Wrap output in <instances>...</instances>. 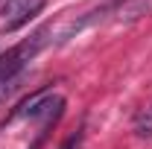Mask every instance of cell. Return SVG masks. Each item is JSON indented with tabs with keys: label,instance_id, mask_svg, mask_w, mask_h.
Segmentation results:
<instances>
[{
	"label": "cell",
	"instance_id": "1",
	"mask_svg": "<svg viewBox=\"0 0 152 149\" xmlns=\"http://www.w3.org/2000/svg\"><path fill=\"white\" fill-rule=\"evenodd\" d=\"M47 35H50V26H41L29 41H23V44L12 47L9 53H3V56H0V85H6V82H15V79H18V73L26 67V61H32L35 53L47 44Z\"/></svg>",
	"mask_w": 152,
	"mask_h": 149
},
{
	"label": "cell",
	"instance_id": "2",
	"mask_svg": "<svg viewBox=\"0 0 152 149\" xmlns=\"http://www.w3.org/2000/svg\"><path fill=\"white\" fill-rule=\"evenodd\" d=\"M44 0H9L6 3V32H15L23 23H29V18H35L41 12Z\"/></svg>",
	"mask_w": 152,
	"mask_h": 149
},
{
	"label": "cell",
	"instance_id": "3",
	"mask_svg": "<svg viewBox=\"0 0 152 149\" xmlns=\"http://www.w3.org/2000/svg\"><path fill=\"white\" fill-rule=\"evenodd\" d=\"M134 131H137V137H152V105L146 111L137 114V120H134Z\"/></svg>",
	"mask_w": 152,
	"mask_h": 149
},
{
	"label": "cell",
	"instance_id": "4",
	"mask_svg": "<svg viewBox=\"0 0 152 149\" xmlns=\"http://www.w3.org/2000/svg\"><path fill=\"white\" fill-rule=\"evenodd\" d=\"M79 143H82V129L76 131V134H70V137H67V140H64L58 149H79Z\"/></svg>",
	"mask_w": 152,
	"mask_h": 149
},
{
	"label": "cell",
	"instance_id": "5",
	"mask_svg": "<svg viewBox=\"0 0 152 149\" xmlns=\"http://www.w3.org/2000/svg\"><path fill=\"white\" fill-rule=\"evenodd\" d=\"M12 91H15V82H6V85H0V102H3V99H6Z\"/></svg>",
	"mask_w": 152,
	"mask_h": 149
}]
</instances>
